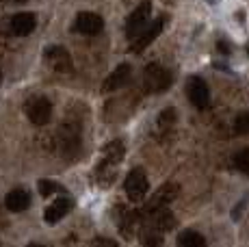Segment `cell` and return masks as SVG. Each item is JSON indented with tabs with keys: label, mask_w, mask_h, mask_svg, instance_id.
Returning a JSON list of instances; mask_svg holds the SVG:
<instances>
[{
	"label": "cell",
	"mask_w": 249,
	"mask_h": 247,
	"mask_svg": "<svg viewBox=\"0 0 249 247\" xmlns=\"http://www.w3.org/2000/svg\"><path fill=\"white\" fill-rule=\"evenodd\" d=\"M26 247H44L41 243H31V245H26Z\"/></svg>",
	"instance_id": "cell-25"
},
{
	"label": "cell",
	"mask_w": 249,
	"mask_h": 247,
	"mask_svg": "<svg viewBox=\"0 0 249 247\" xmlns=\"http://www.w3.org/2000/svg\"><path fill=\"white\" fill-rule=\"evenodd\" d=\"M162 28H165V18H156V20L152 22V24L147 26L145 31H143L141 35H139L137 39L130 44V52H135V54H139V52H143V50L147 48V46L152 44V41L156 39V37L160 35Z\"/></svg>",
	"instance_id": "cell-8"
},
{
	"label": "cell",
	"mask_w": 249,
	"mask_h": 247,
	"mask_svg": "<svg viewBox=\"0 0 249 247\" xmlns=\"http://www.w3.org/2000/svg\"><path fill=\"white\" fill-rule=\"evenodd\" d=\"M91 247H117V243H115L113 239H107V236H100V239L93 241V245Z\"/></svg>",
	"instance_id": "cell-23"
},
{
	"label": "cell",
	"mask_w": 249,
	"mask_h": 247,
	"mask_svg": "<svg viewBox=\"0 0 249 247\" xmlns=\"http://www.w3.org/2000/svg\"><path fill=\"white\" fill-rule=\"evenodd\" d=\"M44 54H46L48 63H50L52 68L56 70V72L70 74L71 70H74V63H71L70 52L65 50V48H61V46H50V48H46Z\"/></svg>",
	"instance_id": "cell-11"
},
{
	"label": "cell",
	"mask_w": 249,
	"mask_h": 247,
	"mask_svg": "<svg viewBox=\"0 0 249 247\" xmlns=\"http://www.w3.org/2000/svg\"><path fill=\"white\" fill-rule=\"evenodd\" d=\"M178 184L176 182H167V184H162V187L159 189V191L152 195V199L147 202V206H145V212L150 215V212H154V211H160V208H167V204H171L176 197H178Z\"/></svg>",
	"instance_id": "cell-6"
},
{
	"label": "cell",
	"mask_w": 249,
	"mask_h": 247,
	"mask_svg": "<svg viewBox=\"0 0 249 247\" xmlns=\"http://www.w3.org/2000/svg\"><path fill=\"white\" fill-rule=\"evenodd\" d=\"M178 247H206V239L195 230H184L178 236Z\"/></svg>",
	"instance_id": "cell-17"
},
{
	"label": "cell",
	"mask_w": 249,
	"mask_h": 247,
	"mask_svg": "<svg viewBox=\"0 0 249 247\" xmlns=\"http://www.w3.org/2000/svg\"><path fill=\"white\" fill-rule=\"evenodd\" d=\"M186 93H189V100L195 108H199V111L208 108L210 89H208V85H206L204 78H199V76H191L189 85H186Z\"/></svg>",
	"instance_id": "cell-4"
},
{
	"label": "cell",
	"mask_w": 249,
	"mask_h": 247,
	"mask_svg": "<svg viewBox=\"0 0 249 247\" xmlns=\"http://www.w3.org/2000/svg\"><path fill=\"white\" fill-rule=\"evenodd\" d=\"M4 204H7V208L11 212H22L31 206V195H28V191H24V189H13V191L7 193Z\"/></svg>",
	"instance_id": "cell-15"
},
{
	"label": "cell",
	"mask_w": 249,
	"mask_h": 247,
	"mask_svg": "<svg viewBox=\"0 0 249 247\" xmlns=\"http://www.w3.org/2000/svg\"><path fill=\"white\" fill-rule=\"evenodd\" d=\"M0 83H2V74H0Z\"/></svg>",
	"instance_id": "cell-26"
},
{
	"label": "cell",
	"mask_w": 249,
	"mask_h": 247,
	"mask_svg": "<svg viewBox=\"0 0 249 247\" xmlns=\"http://www.w3.org/2000/svg\"><path fill=\"white\" fill-rule=\"evenodd\" d=\"M234 130L236 135H249V113H241L234 120Z\"/></svg>",
	"instance_id": "cell-21"
},
{
	"label": "cell",
	"mask_w": 249,
	"mask_h": 247,
	"mask_svg": "<svg viewBox=\"0 0 249 247\" xmlns=\"http://www.w3.org/2000/svg\"><path fill=\"white\" fill-rule=\"evenodd\" d=\"M7 2H16V4H24L26 0H7Z\"/></svg>",
	"instance_id": "cell-24"
},
{
	"label": "cell",
	"mask_w": 249,
	"mask_h": 247,
	"mask_svg": "<svg viewBox=\"0 0 249 247\" xmlns=\"http://www.w3.org/2000/svg\"><path fill=\"white\" fill-rule=\"evenodd\" d=\"M26 115L35 126H46L52 117V104L46 98H35L26 106Z\"/></svg>",
	"instance_id": "cell-9"
},
{
	"label": "cell",
	"mask_w": 249,
	"mask_h": 247,
	"mask_svg": "<svg viewBox=\"0 0 249 247\" xmlns=\"http://www.w3.org/2000/svg\"><path fill=\"white\" fill-rule=\"evenodd\" d=\"M150 13H152V2L150 0H141L139 7H135V11H132L130 16H128V20H126V35L135 37V33H139L143 26L147 24Z\"/></svg>",
	"instance_id": "cell-5"
},
{
	"label": "cell",
	"mask_w": 249,
	"mask_h": 247,
	"mask_svg": "<svg viewBox=\"0 0 249 247\" xmlns=\"http://www.w3.org/2000/svg\"><path fill=\"white\" fill-rule=\"evenodd\" d=\"M141 221H143V212L139 211L128 212L122 221V232L126 236H135V232H139V228H141Z\"/></svg>",
	"instance_id": "cell-16"
},
{
	"label": "cell",
	"mask_w": 249,
	"mask_h": 247,
	"mask_svg": "<svg viewBox=\"0 0 249 247\" xmlns=\"http://www.w3.org/2000/svg\"><path fill=\"white\" fill-rule=\"evenodd\" d=\"M124 154H126V148L119 139L111 141V143L104 145L102 152V163L98 165V180L102 184H111L115 178V167L124 160Z\"/></svg>",
	"instance_id": "cell-1"
},
{
	"label": "cell",
	"mask_w": 249,
	"mask_h": 247,
	"mask_svg": "<svg viewBox=\"0 0 249 247\" xmlns=\"http://www.w3.org/2000/svg\"><path fill=\"white\" fill-rule=\"evenodd\" d=\"M37 187H39V193L44 197H50V195H54V193H63V187H61L59 182H54V180H39Z\"/></svg>",
	"instance_id": "cell-18"
},
{
	"label": "cell",
	"mask_w": 249,
	"mask_h": 247,
	"mask_svg": "<svg viewBox=\"0 0 249 247\" xmlns=\"http://www.w3.org/2000/svg\"><path fill=\"white\" fill-rule=\"evenodd\" d=\"M143 247H162V239L159 232H147L143 236Z\"/></svg>",
	"instance_id": "cell-22"
},
{
	"label": "cell",
	"mask_w": 249,
	"mask_h": 247,
	"mask_svg": "<svg viewBox=\"0 0 249 247\" xmlns=\"http://www.w3.org/2000/svg\"><path fill=\"white\" fill-rule=\"evenodd\" d=\"M124 191H126V195L130 197L132 202H141V199L147 195L150 182H147V176L141 167L132 169V172L126 176V180H124Z\"/></svg>",
	"instance_id": "cell-3"
},
{
	"label": "cell",
	"mask_w": 249,
	"mask_h": 247,
	"mask_svg": "<svg viewBox=\"0 0 249 247\" xmlns=\"http://www.w3.org/2000/svg\"><path fill=\"white\" fill-rule=\"evenodd\" d=\"M234 165H236L241 172H249V148H243L236 152L234 156Z\"/></svg>",
	"instance_id": "cell-20"
},
{
	"label": "cell",
	"mask_w": 249,
	"mask_h": 247,
	"mask_svg": "<svg viewBox=\"0 0 249 247\" xmlns=\"http://www.w3.org/2000/svg\"><path fill=\"white\" fill-rule=\"evenodd\" d=\"M247 54H249V44H247Z\"/></svg>",
	"instance_id": "cell-27"
},
{
	"label": "cell",
	"mask_w": 249,
	"mask_h": 247,
	"mask_svg": "<svg viewBox=\"0 0 249 247\" xmlns=\"http://www.w3.org/2000/svg\"><path fill=\"white\" fill-rule=\"evenodd\" d=\"M150 215H152L150 217V232L162 234V232L171 230V228L176 226V217L169 208H160V211H154V212H150Z\"/></svg>",
	"instance_id": "cell-14"
},
{
	"label": "cell",
	"mask_w": 249,
	"mask_h": 247,
	"mask_svg": "<svg viewBox=\"0 0 249 247\" xmlns=\"http://www.w3.org/2000/svg\"><path fill=\"white\" fill-rule=\"evenodd\" d=\"M174 124H176V108H165L159 117V126L162 130H167V128H171Z\"/></svg>",
	"instance_id": "cell-19"
},
{
	"label": "cell",
	"mask_w": 249,
	"mask_h": 247,
	"mask_svg": "<svg viewBox=\"0 0 249 247\" xmlns=\"http://www.w3.org/2000/svg\"><path fill=\"white\" fill-rule=\"evenodd\" d=\"M9 26H11V33H13V35L26 37V35H31V33L35 31V26H37V16H35V13H28V11H20V13H16V16L11 18Z\"/></svg>",
	"instance_id": "cell-13"
},
{
	"label": "cell",
	"mask_w": 249,
	"mask_h": 247,
	"mask_svg": "<svg viewBox=\"0 0 249 247\" xmlns=\"http://www.w3.org/2000/svg\"><path fill=\"white\" fill-rule=\"evenodd\" d=\"M74 208V199H71L70 195H63V197H59V199H54V202L50 204V206L46 208V212H44V219L46 223H50V226H54V223H59L61 219H63L65 215Z\"/></svg>",
	"instance_id": "cell-12"
},
{
	"label": "cell",
	"mask_w": 249,
	"mask_h": 247,
	"mask_svg": "<svg viewBox=\"0 0 249 247\" xmlns=\"http://www.w3.org/2000/svg\"><path fill=\"white\" fill-rule=\"evenodd\" d=\"M174 83V76L169 70H165L159 63H150L143 72V85H145V91L150 93H162L171 87Z\"/></svg>",
	"instance_id": "cell-2"
},
{
	"label": "cell",
	"mask_w": 249,
	"mask_h": 247,
	"mask_svg": "<svg viewBox=\"0 0 249 247\" xmlns=\"http://www.w3.org/2000/svg\"><path fill=\"white\" fill-rule=\"evenodd\" d=\"M104 28V20L93 11H80L76 16V31L80 35H87V37H93V35H100Z\"/></svg>",
	"instance_id": "cell-7"
},
{
	"label": "cell",
	"mask_w": 249,
	"mask_h": 247,
	"mask_svg": "<svg viewBox=\"0 0 249 247\" xmlns=\"http://www.w3.org/2000/svg\"><path fill=\"white\" fill-rule=\"evenodd\" d=\"M130 78H132V68L130 65L128 63L117 65V68L107 76V80H104V85H102V91H107V93L117 91V89L126 87V85L130 83Z\"/></svg>",
	"instance_id": "cell-10"
}]
</instances>
